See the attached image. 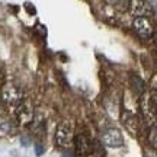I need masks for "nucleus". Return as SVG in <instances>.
I'll use <instances>...</instances> for the list:
<instances>
[{
	"instance_id": "obj_6",
	"label": "nucleus",
	"mask_w": 157,
	"mask_h": 157,
	"mask_svg": "<svg viewBox=\"0 0 157 157\" xmlns=\"http://www.w3.org/2000/svg\"><path fill=\"white\" fill-rule=\"evenodd\" d=\"M132 29H134L135 35L138 38L144 39H150L154 35V25L150 21L148 16H140V17H134L132 21Z\"/></svg>"
},
{
	"instance_id": "obj_8",
	"label": "nucleus",
	"mask_w": 157,
	"mask_h": 157,
	"mask_svg": "<svg viewBox=\"0 0 157 157\" xmlns=\"http://www.w3.org/2000/svg\"><path fill=\"white\" fill-rule=\"evenodd\" d=\"M128 12L131 13L132 17H140V16H148V15H151L153 9L146 0H129Z\"/></svg>"
},
{
	"instance_id": "obj_1",
	"label": "nucleus",
	"mask_w": 157,
	"mask_h": 157,
	"mask_svg": "<svg viewBox=\"0 0 157 157\" xmlns=\"http://www.w3.org/2000/svg\"><path fill=\"white\" fill-rule=\"evenodd\" d=\"M74 122L71 119H63L61 122L57 125L56 132H54V144L57 148H60L63 151L70 150L73 147L74 141Z\"/></svg>"
},
{
	"instance_id": "obj_4",
	"label": "nucleus",
	"mask_w": 157,
	"mask_h": 157,
	"mask_svg": "<svg viewBox=\"0 0 157 157\" xmlns=\"http://www.w3.org/2000/svg\"><path fill=\"white\" fill-rule=\"evenodd\" d=\"M99 143L106 148H121L124 146V134L117 127H108L99 134Z\"/></svg>"
},
{
	"instance_id": "obj_11",
	"label": "nucleus",
	"mask_w": 157,
	"mask_h": 157,
	"mask_svg": "<svg viewBox=\"0 0 157 157\" xmlns=\"http://www.w3.org/2000/svg\"><path fill=\"white\" fill-rule=\"evenodd\" d=\"M128 5H129V0H113V6L117 9H119V10L128 9Z\"/></svg>"
},
{
	"instance_id": "obj_12",
	"label": "nucleus",
	"mask_w": 157,
	"mask_h": 157,
	"mask_svg": "<svg viewBox=\"0 0 157 157\" xmlns=\"http://www.w3.org/2000/svg\"><path fill=\"white\" fill-rule=\"evenodd\" d=\"M35 153H36V156H41V154L44 153V147L41 146L39 143H36V144H35Z\"/></svg>"
},
{
	"instance_id": "obj_9",
	"label": "nucleus",
	"mask_w": 157,
	"mask_h": 157,
	"mask_svg": "<svg viewBox=\"0 0 157 157\" xmlns=\"http://www.w3.org/2000/svg\"><path fill=\"white\" fill-rule=\"evenodd\" d=\"M15 121L3 106H0V137H7L15 131Z\"/></svg>"
},
{
	"instance_id": "obj_14",
	"label": "nucleus",
	"mask_w": 157,
	"mask_h": 157,
	"mask_svg": "<svg viewBox=\"0 0 157 157\" xmlns=\"http://www.w3.org/2000/svg\"><path fill=\"white\" fill-rule=\"evenodd\" d=\"M146 157H150V156H146Z\"/></svg>"
},
{
	"instance_id": "obj_5",
	"label": "nucleus",
	"mask_w": 157,
	"mask_h": 157,
	"mask_svg": "<svg viewBox=\"0 0 157 157\" xmlns=\"http://www.w3.org/2000/svg\"><path fill=\"white\" fill-rule=\"evenodd\" d=\"M73 154L74 157H89L93 153L95 148V143L92 141L90 135L84 131H80L74 135L73 141Z\"/></svg>"
},
{
	"instance_id": "obj_7",
	"label": "nucleus",
	"mask_w": 157,
	"mask_h": 157,
	"mask_svg": "<svg viewBox=\"0 0 157 157\" xmlns=\"http://www.w3.org/2000/svg\"><path fill=\"white\" fill-rule=\"evenodd\" d=\"M121 124L131 135H138L141 129L140 117L135 112L129 111V109H122L121 111Z\"/></svg>"
},
{
	"instance_id": "obj_3",
	"label": "nucleus",
	"mask_w": 157,
	"mask_h": 157,
	"mask_svg": "<svg viewBox=\"0 0 157 157\" xmlns=\"http://www.w3.org/2000/svg\"><path fill=\"white\" fill-rule=\"evenodd\" d=\"M35 106L32 101H29V99H23L19 105H17L15 109H13V112H12V118H13V121L16 125L19 127H29L32 121H34L35 118Z\"/></svg>"
},
{
	"instance_id": "obj_10",
	"label": "nucleus",
	"mask_w": 157,
	"mask_h": 157,
	"mask_svg": "<svg viewBox=\"0 0 157 157\" xmlns=\"http://www.w3.org/2000/svg\"><path fill=\"white\" fill-rule=\"evenodd\" d=\"M147 141H148V146L157 151V127H154V125L150 127L148 134H147Z\"/></svg>"
},
{
	"instance_id": "obj_2",
	"label": "nucleus",
	"mask_w": 157,
	"mask_h": 157,
	"mask_svg": "<svg viewBox=\"0 0 157 157\" xmlns=\"http://www.w3.org/2000/svg\"><path fill=\"white\" fill-rule=\"evenodd\" d=\"M25 99L23 90L21 89V86H17L13 82H7L2 86L0 90V101L5 109H9L10 112H13V109Z\"/></svg>"
},
{
	"instance_id": "obj_13",
	"label": "nucleus",
	"mask_w": 157,
	"mask_h": 157,
	"mask_svg": "<svg viewBox=\"0 0 157 157\" xmlns=\"http://www.w3.org/2000/svg\"><path fill=\"white\" fill-rule=\"evenodd\" d=\"M61 157H74V154H73V151H68V150H66V151L63 153Z\"/></svg>"
}]
</instances>
